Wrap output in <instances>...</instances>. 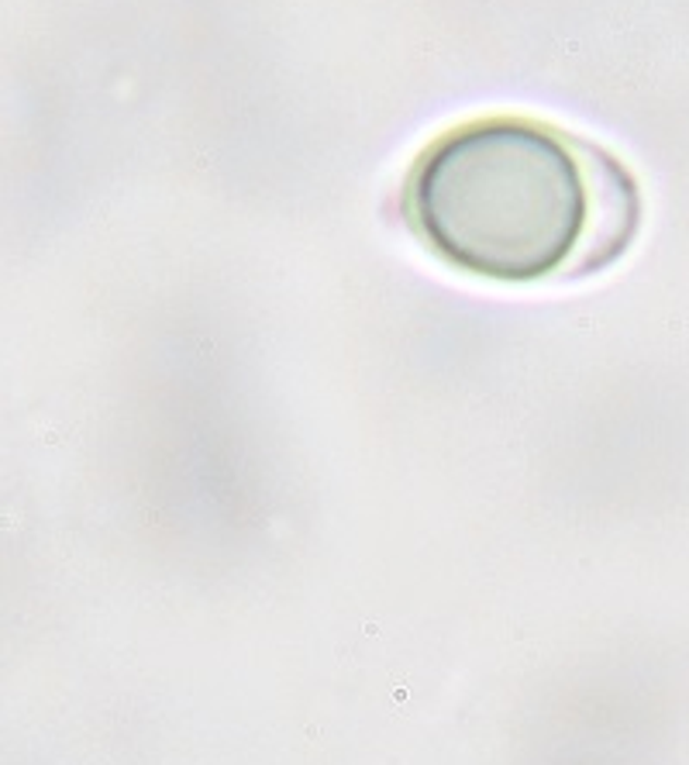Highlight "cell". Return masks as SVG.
Here are the masks:
<instances>
[{
    "instance_id": "6da1fadb",
    "label": "cell",
    "mask_w": 689,
    "mask_h": 765,
    "mask_svg": "<svg viewBox=\"0 0 689 765\" xmlns=\"http://www.w3.org/2000/svg\"><path fill=\"white\" fill-rule=\"evenodd\" d=\"M404 207L431 252L500 283L607 266L641 214L638 186L614 156L517 114L438 135L414 162Z\"/></svg>"
}]
</instances>
